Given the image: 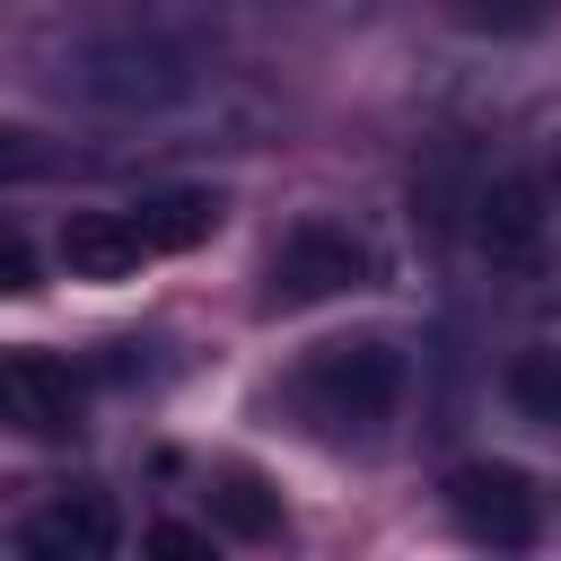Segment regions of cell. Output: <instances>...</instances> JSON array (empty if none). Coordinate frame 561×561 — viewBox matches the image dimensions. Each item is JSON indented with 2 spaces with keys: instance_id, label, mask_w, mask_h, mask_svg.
<instances>
[{
  "instance_id": "obj_11",
  "label": "cell",
  "mask_w": 561,
  "mask_h": 561,
  "mask_svg": "<svg viewBox=\"0 0 561 561\" xmlns=\"http://www.w3.org/2000/svg\"><path fill=\"white\" fill-rule=\"evenodd\" d=\"M508 403L526 421H561V342H535L508 359Z\"/></svg>"
},
{
  "instance_id": "obj_15",
  "label": "cell",
  "mask_w": 561,
  "mask_h": 561,
  "mask_svg": "<svg viewBox=\"0 0 561 561\" xmlns=\"http://www.w3.org/2000/svg\"><path fill=\"white\" fill-rule=\"evenodd\" d=\"M552 193H561V158H552Z\"/></svg>"
},
{
  "instance_id": "obj_5",
  "label": "cell",
  "mask_w": 561,
  "mask_h": 561,
  "mask_svg": "<svg viewBox=\"0 0 561 561\" xmlns=\"http://www.w3.org/2000/svg\"><path fill=\"white\" fill-rule=\"evenodd\" d=\"M473 245H482V263H500V272H535V263H543V210H535V184H526V175H500V184L473 202Z\"/></svg>"
},
{
  "instance_id": "obj_1",
  "label": "cell",
  "mask_w": 561,
  "mask_h": 561,
  "mask_svg": "<svg viewBox=\"0 0 561 561\" xmlns=\"http://www.w3.org/2000/svg\"><path fill=\"white\" fill-rule=\"evenodd\" d=\"M298 412L316 421V430H333V438H359V430H377L394 403H403V351L394 342H324L307 368H298Z\"/></svg>"
},
{
  "instance_id": "obj_14",
  "label": "cell",
  "mask_w": 561,
  "mask_h": 561,
  "mask_svg": "<svg viewBox=\"0 0 561 561\" xmlns=\"http://www.w3.org/2000/svg\"><path fill=\"white\" fill-rule=\"evenodd\" d=\"M0 289H35V245H26L18 228L0 237Z\"/></svg>"
},
{
  "instance_id": "obj_6",
  "label": "cell",
  "mask_w": 561,
  "mask_h": 561,
  "mask_svg": "<svg viewBox=\"0 0 561 561\" xmlns=\"http://www.w3.org/2000/svg\"><path fill=\"white\" fill-rule=\"evenodd\" d=\"M149 254H158V245H149V228H140L131 210H79V219L61 228V272H70V280H131Z\"/></svg>"
},
{
  "instance_id": "obj_2",
  "label": "cell",
  "mask_w": 561,
  "mask_h": 561,
  "mask_svg": "<svg viewBox=\"0 0 561 561\" xmlns=\"http://www.w3.org/2000/svg\"><path fill=\"white\" fill-rule=\"evenodd\" d=\"M377 263H368V245L351 237V228H333V219H298L280 245H272V263H263V307L272 316H289V307H324V298H342V289H359Z\"/></svg>"
},
{
  "instance_id": "obj_10",
  "label": "cell",
  "mask_w": 561,
  "mask_h": 561,
  "mask_svg": "<svg viewBox=\"0 0 561 561\" xmlns=\"http://www.w3.org/2000/svg\"><path fill=\"white\" fill-rule=\"evenodd\" d=\"M210 517H219L228 535H245V543H272V535H280V500H272L254 473H219V491H210Z\"/></svg>"
},
{
  "instance_id": "obj_7",
  "label": "cell",
  "mask_w": 561,
  "mask_h": 561,
  "mask_svg": "<svg viewBox=\"0 0 561 561\" xmlns=\"http://www.w3.org/2000/svg\"><path fill=\"white\" fill-rule=\"evenodd\" d=\"M114 543H123V526H114V500L105 491H61L53 508L26 517V552L35 561H105Z\"/></svg>"
},
{
  "instance_id": "obj_3",
  "label": "cell",
  "mask_w": 561,
  "mask_h": 561,
  "mask_svg": "<svg viewBox=\"0 0 561 561\" xmlns=\"http://www.w3.org/2000/svg\"><path fill=\"white\" fill-rule=\"evenodd\" d=\"M447 508H456V526L473 535V543H500V552H526L535 543V482L517 473V465H456L447 473Z\"/></svg>"
},
{
  "instance_id": "obj_8",
  "label": "cell",
  "mask_w": 561,
  "mask_h": 561,
  "mask_svg": "<svg viewBox=\"0 0 561 561\" xmlns=\"http://www.w3.org/2000/svg\"><path fill=\"white\" fill-rule=\"evenodd\" d=\"M61 88H79V96H96V105H158V96H175V88H184V70H175L167 53L105 44V53H88L79 70H61Z\"/></svg>"
},
{
  "instance_id": "obj_13",
  "label": "cell",
  "mask_w": 561,
  "mask_h": 561,
  "mask_svg": "<svg viewBox=\"0 0 561 561\" xmlns=\"http://www.w3.org/2000/svg\"><path fill=\"white\" fill-rule=\"evenodd\" d=\"M149 552H158V561H202L210 535H202V526H149Z\"/></svg>"
},
{
  "instance_id": "obj_4",
  "label": "cell",
  "mask_w": 561,
  "mask_h": 561,
  "mask_svg": "<svg viewBox=\"0 0 561 561\" xmlns=\"http://www.w3.org/2000/svg\"><path fill=\"white\" fill-rule=\"evenodd\" d=\"M0 403L26 438H70V421H79V386L53 351H9L0 359Z\"/></svg>"
},
{
  "instance_id": "obj_12",
  "label": "cell",
  "mask_w": 561,
  "mask_h": 561,
  "mask_svg": "<svg viewBox=\"0 0 561 561\" xmlns=\"http://www.w3.org/2000/svg\"><path fill=\"white\" fill-rule=\"evenodd\" d=\"M465 35H535V26H552V9L561 0H438Z\"/></svg>"
},
{
  "instance_id": "obj_9",
  "label": "cell",
  "mask_w": 561,
  "mask_h": 561,
  "mask_svg": "<svg viewBox=\"0 0 561 561\" xmlns=\"http://www.w3.org/2000/svg\"><path fill=\"white\" fill-rule=\"evenodd\" d=\"M131 219L149 228V245H158V254H184V245H202V237L219 228V193H202V184H175V193H149V202H131Z\"/></svg>"
}]
</instances>
